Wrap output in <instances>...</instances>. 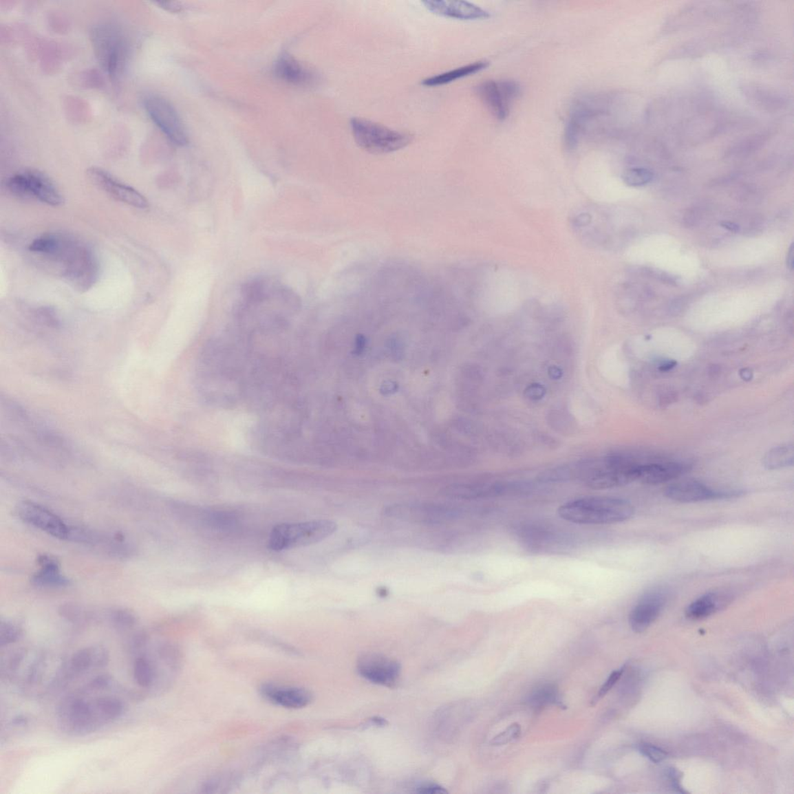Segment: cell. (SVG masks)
Segmentation results:
<instances>
[{"label": "cell", "mask_w": 794, "mask_h": 794, "mask_svg": "<svg viewBox=\"0 0 794 794\" xmlns=\"http://www.w3.org/2000/svg\"><path fill=\"white\" fill-rule=\"evenodd\" d=\"M564 520L578 524H612L626 522L634 515V506L624 499L588 497L570 500L559 506Z\"/></svg>", "instance_id": "obj_1"}, {"label": "cell", "mask_w": 794, "mask_h": 794, "mask_svg": "<svg viewBox=\"0 0 794 794\" xmlns=\"http://www.w3.org/2000/svg\"><path fill=\"white\" fill-rule=\"evenodd\" d=\"M94 52L107 76L116 81L125 68L129 47L126 36L117 24L102 22L90 32Z\"/></svg>", "instance_id": "obj_2"}, {"label": "cell", "mask_w": 794, "mask_h": 794, "mask_svg": "<svg viewBox=\"0 0 794 794\" xmlns=\"http://www.w3.org/2000/svg\"><path fill=\"white\" fill-rule=\"evenodd\" d=\"M46 257L56 259L63 266V276L79 290H87L95 283L98 265L90 250L70 238L58 237L53 251Z\"/></svg>", "instance_id": "obj_3"}, {"label": "cell", "mask_w": 794, "mask_h": 794, "mask_svg": "<svg viewBox=\"0 0 794 794\" xmlns=\"http://www.w3.org/2000/svg\"><path fill=\"white\" fill-rule=\"evenodd\" d=\"M337 529V524L328 519L280 524L272 528L268 548L280 552L315 545L332 536Z\"/></svg>", "instance_id": "obj_4"}, {"label": "cell", "mask_w": 794, "mask_h": 794, "mask_svg": "<svg viewBox=\"0 0 794 794\" xmlns=\"http://www.w3.org/2000/svg\"><path fill=\"white\" fill-rule=\"evenodd\" d=\"M351 127L357 144L372 154L392 153L405 148L413 139L410 133L392 130L362 118H352Z\"/></svg>", "instance_id": "obj_5"}, {"label": "cell", "mask_w": 794, "mask_h": 794, "mask_svg": "<svg viewBox=\"0 0 794 794\" xmlns=\"http://www.w3.org/2000/svg\"><path fill=\"white\" fill-rule=\"evenodd\" d=\"M9 191L23 199H36L53 206L64 202L54 182L45 174L36 170H25L10 177L7 182Z\"/></svg>", "instance_id": "obj_6"}, {"label": "cell", "mask_w": 794, "mask_h": 794, "mask_svg": "<svg viewBox=\"0 0 794 794\" xmlns=\"http://www.w3.org/2000/svg\"><path fill=\"white\" fill-rule=\"evenodd\" d=\"M142 106L152 122L171 142L185 146L188 137L178 112L166 98L155 94L144 96Z\"/></svg>", "instance_id": "obj_7"}, {"label": "cell", "mask_w": 794, "mask_h": 794, "mask_svg": "<svg viewBox=\"0 0 794 794\" xmlns=\"http://www.w3.org/2000/svg\"><path fill=\"white\" fill-rule=\"evenodd\" d=\"M489 111L500 121L508 118L513 103L520 96V85L513 81H486L475 88Z\"/></svg>", "instance_id": "obj_8"}, {"label": "cell", "mask_w": 794, "mask_h": 794, "mask_svg": "<svg viewBox=\"0 0 794 794\" xmlns=\"http://www.w3.org/2000/svg\"><path fill=\"white\" fill-rule=\"evenodd\" d=\"M607 100L601 96L586 97L573 106L565 129V144L575 150L583 132L592 119L604 113Z\"/></svg>", "instance_id": "obj_9"}, {"label": "cell", "mask_w": 794, "mask_h": 794, "mask_svg": "<svg viewBox=\"0 0 794 794\" xmlns=\"http://www.w3.org/2000/svg\"><path fill=\"white\" fill-rule=\"evenodd\" d=\"M358 672L365 680L387 687L399 682L401 667L394 659L375 653H368L358 658Z\"/></svg>", "instance_id": "obj_10"}, {"label": "cell", "mask_w": 794, "mask_h": 794, "mask_svg": "<svg viewBox=\"0 0 794 794\" xmlns=\"http://www.w3.org/2000/svg\"><path fill=\"white\" fill-rule=\"evenodd\" d=\"M23 522L60 539H69L71 528L58 515L38 504L23 502L17 506Z\"/></svg>", "instance_id": "obj_11"}, {"label": "cell", "mask_w": 794, "mask_h": 794, "mask_svg": "<svg viewBox=\"0 0 794 794\" xmlns=\"http://www.w3.org/2000/svg\"><path fill=\"white\" fill-rule=\"evenodd\" d=\"M668 598V590L663 588L646 592L629 615V624L632 630L636 633L647 630L662 613Z\"/></svg>", "instance_id": "obj_12"}, {"label": "cell", "mask_w": 794, "mask_h": 794, "mask_svg": "<svg viewBox=\"0 0 794 794\" xmlns=\"http://www.w3.org/2000/svg\"><path fill=\"white\" fill-rule=\"evenodd\" d=\"M89 180L96 186L111 195L116 200L138 209L149 207V201L136 189L125 184L100 168L92 167L87 171Z\"/></svg>", "instance_id": "obj_13"}, {"label": "cell", "mask_w": 794, "mask_h": 794, "mask_svg": "<svg viewBox=\"0 0 794 794\" xmlns=\"http://www.w3.org/2000/svg\"><path fill=\"white\" fill-rule=\"evenodd\" d=\"M665 496L680 503H697L711 500L730 499L740 496L739 491H718L696 480L674 482L665 490Z\"/></svg>", "instance_id": "obj_14"}, {"label": "cell", "mask_w": 794, "mask_h": 794, "mask_svg": "<svg viewBox=\"0 0 794 794\" xmlns=\"http://www.w3.org/2000/svg\"><path fill=\"white\" fill-rule=\"evenodd\" d=\"M389 516L417 522L436 523L449 520L456 511L448 506L435 504L396 505L387 511Z\"/></svg>", "instance_id": "obj_15"}, {"label": "cell", "mask_w": 794, "mask_h": 794, "mask_svg": "<svg viewBox=\"0 0 794 794\" xmlns=\"http://www.w3.org/2000/svg\"><path fill=\"white\" fill-rule=\"evenodd\" d=\"M260 692L272 704L292 709L307 707L313 700L312 694L301 687L265 684Z\"/></svg>", "instance_id": "obj_16"}, {"label": "cell", "mask_w": 794, "mask_h": 794, "mask_svg": "<svg viewBox=\"0 0 794 794\" xmlns=\"http://www.w3.org/2000/svg\"><path fill=\"white\" fill-rule=\"evenodd\" d=\"M690 466L685 462H661L641 463L638 468L637 480L645 484H663L689 471Z\"/></svg>", "instance_id": "obj_17"}, {"label": "cell", "mask_w": 794, "mask_h": 794, "mask_svg": "<svg viewBox=\"0 0 794 794\" xmlns=\"http://www.w3.org/2000/svg\"><path fill=\"white\" fill-rule=\"evenodd\" d=\"M432 14L458 20H482L491 17L488 11L466 1L427 0L422 2Z\"/></svg>", "instance_id": "obj_18"}, {"label": "cell", "mask_w": 794, "mask_h": 794, "mask_svg": "<svg viewBox=\"0 0 794 794\" xmlns=\"http://www.w3.org/2000/svg\"><path fill=\"white\" fill-rule=\"evenodd\" d=\"M273 69L281 81L300 87L312 85L316 79L312 70L288 54L278 58Z\"/></svg>", "instance_id": "obj_19"}, {"label": "cell", "mask_w": 794, "mask_h": 794, "mask_svg": "<svg viewBox=\"0 0 794 794\" xmlns=\"http://www.w3.org/2000/svg\"><path fill=\"white\" fill-rule=\"evenodd\" d=\"M731 601V595L725 592H707L689 604L685 614L689 620L705 619L725 608Z\"/></svg>", "instance_id": "obj_20"}, {"label": "cell", "mask_w": 794, "mask_h": 794, "mask_svg": "<svg viewBox=\"0 0 794 794\" xmlns=\"http://www.w3.org/2000/svg\"><path fill=\"white\" fill-rule=\"evenodd\" d=\"M41 570L34 574L32 582L41 588H63L70 584L69 579L61 573L59 564L50 555H41L38 558Z\"/></svg>", "instance_id": "obj_21"}, {"label": "cell", "mask_w": 794, "mask_h": 794, "mask_svg": "<svg viewBox=\"0 0 794 794\" xmlns=\"http://www.w3.org/2000/svg\"><path fill=\"white\" fill-rule=\"evenodd\" d=\"M743 93L755 105L768 111H777L785 105L786 100L780 94L756 84L744 85Z\"/></svg>", "instance_id": "obj_22"}, {"label": "cell", "mask_w": 794, "mask_h": 794, "mask_svg": "<svg viewBox=\"0 0 794 794\" xmlns=\"http://www.w3.org/2000/svg\"><path fill=\"white\" fill-rule=\"evenodd\" d=\"M488 65L486 62L469 64L454 70L442 73V74L427 78L424 79L421 83L425 87H438V85L448 84L457 81V79L475 74V73L486 69Z\"/></svg>", "instance_id": "obj_23"}, {"label": "cell", "mask_w": 794, "mask_h": 794, "mask_svg": "<svg viewBox=\"0 0 794 794\" xmlns=\"http://www.w3.org/2000/svg\"><path fill=\"white\" fill-rule=\"evenodd\" d=\"M793 445L786 444L769 451L762 462L768 469H778L793 466Z\"/></svg>", "instance_id": "obj_24"}, {"label": "cell", "mask_w": 794, "mask_h": 794, "mask_svg": "<svg viewBox=\"0 0 794 794\" xmlns=\"http://www.w3.org/2000/svg\"><path fill=\"white\" fill-rule=\"evenodd\" d=\"M529 703L535 707L561 705L557 686L553 683H546L537 687L530 696Z\"/></svg>", "instance_id": "obj_25"}, {"label": "cell", "mask_w": 794, "mask_h": 794, "mask_svg": "<svg viewBox=\"0 0 794 794\" xmlns=\"http://www.w3.org/2000/svg\"><path fill=\"white\" fill-rule=\"evenodd\" d=\"M96 710L105 720L119 718L124 711L122 702L115 698L105 697L97 699L95 704Z\"/></svg>", "instance_id": "obj_26"}, {"label": "cell", "mask_w": 794, "mask_h": 794, "mask_svg": "<svg viewBox=\"0 0 794 794\" xmlns=\"http://www.w3.org/2000/svg\"><path fill=\"white\" fill-rule=\"evenodd\" d=\"M133 676L138 685L149 687L154 681V669L145 657H138L133 665Z\"/></svg>", "instance_id": "obj_27"}, {"label": "cell", "mask_w": 794, "mask_h": 794, "mask_svg": "<svg viewBox=\"0 0 794 794\" xmlns=\"http://www.w3.org/2000/svg\"><path fill=\"white\" fill-rule=\"evenodd\" d=\"M653 177H654V174L648 169L632 168L625 171L622 175V179L627 186H641L648 184L652 180Z\"/></svg>", "instance_id": "obj_28"}, {"label": "cell", "mask_w": 794, "mask_h": 794, "mask_svg": "<svg viewBox=\"0 0 794 794\" xmlns=\"http://www.w3.org/2000/svg\"><path fill=\"white\" fill-rule=\"evenodd\" d=\"M109 619L115 627L119 630H127L137 624V618L129 610L117 609L109 614Z\"/></svg>", "instance_id": "obj_29"}, {"label": "cell", "mask_w": 794, "mask_h": 794, "mask_svg": "<svg viewBox=\"0 0 794 794\" xmlns=\"http://www.w3.org/2000/svg\"><path fill=\"white\" fill-rule=\"evenodd\" d=\"M22 634L21 628L13 622L2 621L0 625V645L5 646L15 643Z\"/></svg>", "instance_id": "obj_30"}, {"label": "cell", "mask_w": 794, "mask_h": 794, "mask_svg": "<svg viewBox=\"0 0 794 794\" xmlns=\"http://www.w3.org/2000/svg\"><path fill=\"white\" fill-rule=\"evenodd\" d=\"M89 667H93L89 647L79 650L73 654L70 662V668L73 673L81 674Z\"/></svg>", "instance_id": "obj_31"}, {"label": "cell", "mask_w": 794, "mask_h": 794, "mask_svg": "<svg viewBox=\"0 0 794 794\" xmlns=\"http://www.w3.org/2000/svg\"><path fill=\"white\" fill-rule=\"evenodd\" d=\"M522 734L521 725L513 723L504 731L492 738L491 744L494 747L504 746L520 738Z\"/></svg>", "instance_id": "obj_32"}, {"label": "cell", "mask_w": 794, "mask_h": 794, "mask_svg": "<svg viewBox=\"0 0 794 794\" xmlns=\"http://www.w3.org/2000/svg\"><path fill=\"white\" fill-rule=\"evenodd\" d=\"M624 671L625 667H623L620 669L614 671L613 673L609 676L606 682L603 684V686L599 689V691L597 692L594 699L592 700V705H595L602 698L605 697V696L609 693L610 690L612 689L615 686V684L618 683L621 679V677L623 673H624Z\"/></svg>", "instance_id": "obj_33"}, {"label": "cell", "mask_w": 794, "mask_h": 794, "mask_svg": "<svg viewBox=\"0 0 794 794\" xmlns=\"http://www.w3.org/2000/svg\"><path fill=\"white\" fill-rule=\"evenodd\" d=\"M92 656V665L95 668L107 667L109 662V652L103 645H93L89 647Z\"/></svg>", "instance_id": "obj_34"}, {"label": "cell", "mask_w": 794, "mask_h": 794, "mask_svg": "<svg viewBox=\"0 0 794 794\" xmlns=\"http://www.w3.org/2000/svg\"><path fill=\"white\" fill-rule=\"evenodd\" d=\"M639 751L641 754L655 763L661 762L667 757V753L663 749L648 743L641 744Z\"/></svg>", "instance_id": "obj_35"}, {"label": "cell", "mask_w": 794, "mask_h": 794, "mask_svg": "<svg viewBox=\"0 0 794 794\" xmlns=\"http://www.w3.org/2000/svg\"><path fill=\"white\" fill-rule=\"evenodd\" d=\"M60 612L63 618L74 623L83 621L87 618L81 608L70 605V604L62 608Z\"/></svg>", "instance_id": "obj_36"}, {"label": "cell", "mask_w": 794, "mask_h": 794, "mask_svg": "<svg viewBox=\"0 0 794 794\" xmlns=\"http://www.w3.org/2000/svg\"><path fill=\"white\" fill-rule=\"evenodd\" d=\"M111 683L112 678L111 676L102 674L94 678V679L89 683V687L92 689L95 690L105 689L109 687Z\"/></svg>", "instance_id": "obj_37"}, {"label": "cell", "mask_w": 794, "mask_h": 794, "mask_svg": "<svg viewBox=\"0 0 794 794\" xmlns=\"http://www.w3.org/2000/svg\"><path fill=\"white\" fill-rule=\"evenodd\" d=\"M525 396L530 400L541 399L546 394V389L540 384H533L528 387L524 393Z\"/></svg>", "instance_id": "obj_38"}, {"label": "cell", "mask_w": 794, "mask_h": 794, "mask_svg": "<svg viewBox=\"0 0 794 794\" xmlns=\"http://www.w3.org/2000/svg\"><path fill=\"white\" fill-rule=\"evenodd\" d=\"M418 792L426 794H442L448 793L444 787L436 784H427L420 786L418 788Z\"/></svg>", "instance_id": "obj_39"}, {"label": "cell", "mask_w": 794, "mask_h": 794, "mask_svg": "<svg viewBox=\"0 0 794 794\" xmlns=\"http://www.w3.org/2000/svg\"><path fill=\"white\" fill-rule=\"evenodd\" d=\"M147 636L144 634H138L134 635L131 641V650L133 651H138L142 650L147 643Z\"/></svg>", "instance_id": "obj_40"}, {"label": "cell", "mask_w": 794, "mask_h": 794, "mask_svg": "<svg viewBox=\"0 0 794 794\" xmlns=\"http://www.w3.org/2000/svg\"><path fill=\"white\" fill-rule=\"evenodd\" d=\"M591 219L592 217L588 213H582V215H578L575 219H574V223H575L578 227H583V226L588 225L591 222Z\"/></svg>", "instance_id": "obj_41"}, {"label": "cell", "mask_w": 794, "mask_h": 794, "mask_svg": "<svg viewBox=\"0 0 794 794\" xmlns=\"http://www.w3.org/2000/svg\"><path fill=\"white\" fill-rule=\"evenodd\" d=\"M786 264H787L788 268H789L790 270L793 271V266H794V244H793V243L791 244V246L789 248V252H788V254H787Z\"/></svg>", "instance_id": "obj_42"}, {"label": "cell", "mask_w": 794, "mask_h": 794, "mask_svg": "<svg viewBox=\"0 0 794 794\" xmlns=\"http://www.w3.org/2000/svg\"><path fill=\"white\" fill-rule=\"evenodd\" d=\"M676 364V362L673 361V360H665L659 364L658 369L663 372L669 371L674 368Z\"/></svg>", "instance_id": "obj_43"}, {"label": "cell", "mask_w": 794, "mask_h": 794, "mask_svg": "<svg viewBox=\"0 0 794 794\" xmlns=\"http://www.w3.org/2000/svg\"><path fill=\"white\" fill-rule=\"evenodd\" d=\"M162 6V8L172 12H178L181 10V6L176 3L163 2L158 3Z\"/></svg>", "instance_id": "obj_44"}, {"label": "cell", "mask_w": 794, "mask_h": 794, "mask_svg": "<svg viewBox=\"0 0 794 794\" xmlns=\"http://www.w3.org/2000/svg\"><path fill=\"white\" fill-rule=\"evenodd\" d=\"M13 724L16 726H24L28 724V718L23 716H17L13 720Z\"/></svg>", "instance_id": "obj_45"}, {"label": "cell", "mask_w": 794, "mask_h": 794, "mask_svg": "<svg viewBox=\"0 0 794 794\" xmlns=\"http://www.w3.org/2000/svg\"><path fill=\"white\" fill-rule=\"evenodd\" d=\"M722 226L724 228L731 232H737L739 230L738 226L731 222H723Z\"/></svg>", "instance_id": "obj_46"}, {"label": "cell", "mask_w": 794, "mask_h": 794, "mask_svg": "<svg viewBox=\"0 0 794 794\" xmlns=\"http://www.w3.org/2000/svg\"><path fill=\"white\" fill-rule=\"evenodd\" d=\"M740 374H741V376H742V378H743V380H747V381H748V380H752V378H753V372H752V371H751V370H750V369H742V370L740 372Z\"/></svg>", "instance_id": "obj_47"}, {"label": "cell", "mask_w": 794, "mask_h": 794, "mask_svg": "<svg viewBox=\"0 0 794 794\" xmlns=\"http://www.w3.org/2000/svg\"><path fill=\"white\" fill-rule=\"evenodd\" d=\"M549 375L553 378H559L561 376V371L557 367H552L549 369Z\"/></svg>", "instance_id": "obj_48"}]
</instances>
